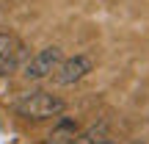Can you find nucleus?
I'll use <instances>...</instances> for the list:
<instances>
[{
    "label": "nucleus",
    "instance_id": "f257e3e1",
    "mask_svg": "<svg viewBox=\"0 0 149 144\" xmlns=\"http://www.w3.org/2000/svg\"><path fill=\"white\" fill-rule=\"evenodd\" d=\"M14 114H19L22 119H33V122H44V119L61 117L66 108V103L53 91H25L14 100Z\"/></svg>",
    "mask_w": 149,
    "mask_h": 144
},
{
    "label": "nucleus",
    "instance_id": "f03ea898",
    "mask_svg": "<svg viewBox=\"0 0 149 144\" xmlns=\"http://www.w3.org/2000/svg\"><path fill=\"white\" fill-rule=\"evenodd\" d=\"M64 61V50L61 47H42L39 53H33V55H28L25 58V64L19 67V75L25 80H47V78H53V72L58 70V64Z\"/></svg>",
    "mask_w": 149,
    "mask_h": 144
},
{
    "label": "nucleus",
    "instance_id": "7ed1b4c3",
    "mask_svg": "<svg viewBox=\"0 0 149 144\" xmlns=\"http://www.w3.org/2000/svg\"><path fill=\"white\" fill-rule=\"evenodd\" d=\"M94 67H97V58L91 53H74L72 58H64L58 64V70L53 72V80L55 86H72L83 80L88 72H94Z\"/></svg>",
    "mask_w": 149,
    "mask_h": 144
},
{
    "label": "nucleus",
    "instance_id": "20e7f679",
    "mask_svg": "<svg viewBox=\"0 0 149 144\" xmlns=\"http://www.w3.org/2000/svg\"><path fill=\"white\" fill-rule=\"evenodd\" d=\"M28 58V47L8 31H0V75L17 72Z\"/></svg>",
    "mask_w": 149,
    "mask_h": 144
},
{
    "label": "nucleus",
    "instance_id": "39448f33",
    "mask_svg": "<svg viewBox=\"0 0 149 144\" xmlns=\"http://www.w3.org/2000/svg\"><path fill=\"white\" fill-rule=\"evenodd\" d=\"M77 133H80V122H77V119H72V117H64V114H61L58 122L53 125V130L47 133L44 144H74Z\"/></svg>",
    "mask_w": 149,
    "mask_h": 144
},
{
    "label": "nucleus",
    "instance_id": "423d86ee",
    "mask_svg": "<svg viewBox=\"0 0 149 144\" xmlns=\"http://www.w3.org/2000/svg\"><path fill=\"white\" fill-rule=\"evenodd\" d=\"M111 133V122H94L91 128H86V130H80L77 133V139H74V144H94L97 139H102V136H108Z\"/></svg>",
    "mask_w": 149,
    "mask_h": 144
},
{
    "label": "nucleus",
    "instance_id": "0eeeda50",
    "mask_svg": "<svg viewBox=\"0 0 149 144\" xmlns=\"http://www.w3.org/2000/svg\"><path fill=\"white\" fill-rule=\"evenodd\" d=\"M94 144H116V139H113V136L108 133V136H102V139H97Z\"/></svg>",
    "mask_w": 149,
    "mask_h": 144
},
{
    "label": "nucleus",
    "instance_id": "6e6552de",
    "mask_svg": "<svg viewBox=\"0 0 149 144\" xmlns=\"http://www.w3.org/2000/svg\"><path fill=\"white\" fill-rule=\"evenodd\" d=\"M130 144H146V141H141V139H135V141H130Z\"/></svg>",
    "mask_w": 149,
    "mask_h": 144
}]
</instances>
